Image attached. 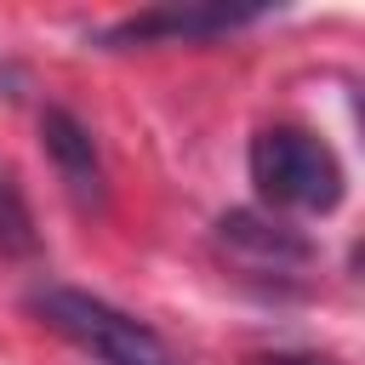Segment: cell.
Returning a JSON list of instances; mask_svg holds the SVG:
<instances>
[{"label":"cell","instance_id":"1","mask_svg":"<svg viewBox=\"0 0 365 365\" xmlns=\"http://www.w3.org/2000/svg\"><path fill=\"white\" fill-rule=\"evenodd\" d=\"M245 171H251V188H257V205L274 211V217H331L342 200H348V171H342V154L308 131V125H262L251 143H245Z\"/></svg>","mask_w":365,"mask_h":365},{"label":"cell","instance_id":"2","mask_svg":"<svg viewBox=\"0 0 365 365\" xmlns=\"http://www.w3.org/2000/svg\"><path fill=\"white\" fill-rule=\"evenodd\" d=\"M23 308H29L51 336H63L68 348H80V354L97 359V365H182L177 348H171L148 319L114 308V302L97 297V291L40 279V285L23 291Z\"/></svg>","mask_w":365,"mask_h":365},{"label":"cell","instance_id":"3","mask_svg":"<svg viewBox=\"0 0 365 365\" xmlns=\"http://www.w3.org/2000/svg\"><path fill=\"white\" fill-rule=\"evenodd\" d=\"M211 245L228 262V274H240L257 291H297L302 274L314 268V240L302 228H291L285 217L262 211V205H234L211 222Z\"/></svg>","mask_w":365,"mask_h":365},{"label":"cell","instance_id":"4","mask_svg":"<svg viewBox=\"0 0 365 365\" xmlns=\"http://www.w3.org/2000/svg\"><path fill=\"white\" fill-rule=\"evenodd\" d=\"M274 17V6H228V0H194V6H148L131 17H114L91 34L97 51H137V46H205L234 29H251Z\"/></svg>","mask_w":365,"mask_h":365},{"label":"cell","instance_id":"5","mask_svg":"<svg viewBox=\"0 0 365 365\" xmlns=\"http://www.w3.org/2000/svg\"><path fill=\"white\" fill-rule=\"evenodd\" d=\"M40 148L51 160L63 194L74 200V211H86V217L108 211V165H103V148H97L91 125L74 108H63V103H46L40 108Z\"/></svg>","mask_w":365,"mask_h":365},{"label":"cell","instance_id":"6","mask_svg":"<svg viewBox=\"0 0 365 365\" xmlns=\"http://www.w3.org/2000/svg\"><path fill=\"white\" fill-rule=\"evenodd\" d=\"M40 257V228H34V205L17 182V171L0 160V262H34Z\"/></svg>","mask_w":365,"mask_h":365},{"label":"cell","instance_id":"7","mask_svg":"<svg viewBox=\"0 0 365 365\" xmlns=\"http://www.w3.org/2000/svg\"><path fill=\"white\" fill-rule=\"evenodd\" d=\"M245 365H342V359L314 348H262V354H245Z\"/></svg>","mask_w":365,"mask_h":365}]
</instances>
